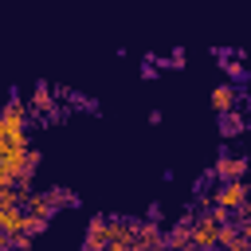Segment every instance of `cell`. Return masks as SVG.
Wrapping results in <instances>:
<instances>
[{
    "label": "cell",
    "instance_id": "obj_1",
    "mask_svg": "<svg viewBox=\"0 0 251 251\" xmlns=\"http://www.w3.org/2000/svg\"><path fill=\"white\" fill-rule=\"evenodd\" d=\"M227 216H231V212L216 208L212 216H204V220L188 224V247H216V243H220V227H224V220H227Z\"/></svg>",
    "mask_w": 251,
    "mask_h": 251
},
{
    "label": "cell",
    "instance_id": "obj_2",
    "mask_svg": "<svg viewBox=\"0 0 251 251\" xmlns=\"http://www.w3.org/2000/svg\"><path fill=\"white\" fill-rule=\"evenodd\" d=\"M216 208H224V212H243L247 208V184L235 176V180H227L220 192H216Z\"/></svg>",
    "mask_w": 251,
    "mask_h": 251
},
{
    "label": "cell",
    "instance_id": "obj_3",
    "mask_svg": "<svg viewBox=\"0 0 251 251\" xmlns=\"http://www.w3.org/2000/svg\"><path fill=\"white\" fill-rule=\"evenodd\" d=\"M24 220H27V212H24L20 204H4V208H0V231L8 235V243H12V235L24 231Z\"/></svg>",
    "mask_w": 251,
    "mask_h": 251
},
{
    "label": "cell",
    "instance_id": "obj_4",
    "mask_svg": "<svg viewBox=\"0 0 251 251\" xmlns=\"http://www.w3.org/2000/svg\"><path fill=\"white\" fill-rule=\"evenodd\" d=\"M24 208H27V216H43V220H51V212H55V200H51V192H24Z\"/></svg>",
    "mask_w": 251,
    "mask_h": 251
},
{
    "label": "cell",
    "instance_id": "obj_5",
    "mask_svg": "<svg viewBox=\"0 0 251 251\" xmlns=\"http://www.w3.org/2000/svg\"><path fill=\"white\" fill-rule=\"evenodd\" d=\"M235 102H239V90H235V86H227V82H224V86H216V90H212V110H216V114H227Z\"/></svg>",
    "mask_w": 251,
    "mask_h": 251
},
{
    "label": "cell",
    "instance_id": "obj_6",
    "mask_svg": "<svg viewBox=\"0 0 251 251\" xmlns=\"http://www.w3.org/2000/svg\"><path fill=\"white\" fill-rule=\"evenodd\" d=\"M243 169H247L243 157H220L216 161V176L220 180H235V176H243Z\"/></svg>",
    "mask_w": 251,
    "mask_h": 251
},
{
    "label": "cell",
    "instance_id": "obj_7",
    "mask_svg": "<svg viewBox=\"0 0 251 251\" xmlns=\"http://www.w3.org/2000/svg\"><path fill=\"white\" fill-rule=\"evenodd\" d=\"M165 239H161V231L153 227V224H137L133 227V247H161Z\"/></svg>",
    "mask_w": 251,
    "mask_h": 251
},
{
    "label": "cell",
    "instance_id": "obj_8",
    "mask_svg": "<svg viewBox=\"0 0 251 251\" xmlns=\"http://www.w3.org/2000/svg\"><path fill=\"white\" fill-rule=\"evenodd\" d=\"M86 247H106V220L90 224V231H86Z\"/></svg>",
    "mask_w": 251,
    "mask_h": 251
},
{
    "label": "cell",
    "instance_id": "obj_9",
    "mask_svg": "<svg viewBox=\"0 0 251 251\" xmlns=\"http://www.w3.org/2000/svg\"><path fill=\"white\" fill-rule=\"evenodd\" d=\"M31 106H51V90H47V86H39V90L31 94Z\"/></svg>",
    "mask_w": 251,
    "mask_h": 251
},
{
    "label": "cell",
    "instance_id": "obj_10",
    "mask_svg": "<svg viewBox=\"0 0 251 251\" xmlns=\"http://www.w3.org/2000/svg\"><path fill=\"white\" fill-rule=\"evenodd\" d=\"M239 129H243V122H239V118H227V126H224V133H239Z\"/></svg>",
    "mask_w": 251,
    "mask_h": 251
}]
</instances>
